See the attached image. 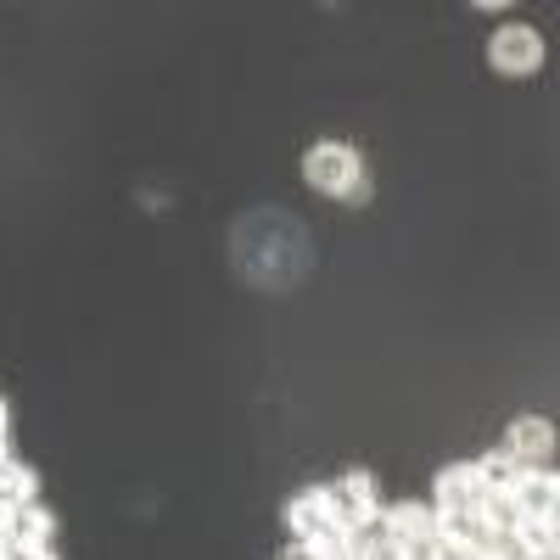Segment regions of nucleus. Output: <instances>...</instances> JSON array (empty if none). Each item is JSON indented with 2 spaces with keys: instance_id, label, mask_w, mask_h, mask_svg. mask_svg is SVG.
Segmentation results:
<instances>
[{
  "instance_id": "9d476101",
  "label": "nucleus",
  "mask_w": 560,
  "mask_h": 560,
  "mask_svg": "<svg viewBox=\"0 0 560 560\" xmlns=\"http://www.w3.org/2000/svg\"><path fill=\"white\" fill-rule=\"evenodd\" d=\"M18 504H34V471L12 459L7 471H0V510H18Z\"/></svg>"
},
{
  "instance_id": "20e7f679",
  "label": "nucleus",
  "mask_w": 560,
  "mask_h": 560,
  "mask_svg": "<svg viewBox=\"0 0 560 560\" xmlns=\"http://www.w3.org/2000/svg\"><path fill=\"white\" fill-rule=\"evenodd\" d=\"M488 499V488L477 482V465H448L438 471V516H477V504Z\"/></svg>"
},
{
  "instance_id": "4468645a",
  "label": "nucleus",
  "mask_w": 560,
  "mask_h": 560,
  "mask_svg": "<svg viewBox=\"0 0 560 560\" xmlns=\"http://www.w3.org/2000/svg\"><path fill=\"white\" fill-rule=\"evenodd\" d=\"M280 560H319V555H314L308 544H292V549H287V555H280Z\"/></svg>"
},
{
  "instance_id": "ddd939ff",
  "label": "nucleus",
  "mask_w": 560,
  "mask_h": 560,
  "mask_svg": "<svg viewBox=\"0 0 560 560\" xmlns=\"http://www.w3.org/2000/svg\"><path fill=\"white\" fill-rule=\"evenodd\" d=\"M12 560H57L51 549H12Z\"/></svg>"
},
{
  "instance_id": "f3484780",
  "label": "nucleus",
  "mask_w": 560,
  "mask_h": 560,
  "mask_svg": "<svg viewBox=\"0 0 560 560\" xmlns=\"http://www.w3.org/2000/svg\"><path fill=\"white\" fill-rule=\"evenodd\" d=\"M482 560H488V555H482Z\"/></svg>"
},
{
  "instance_id": "39448f33",
  "label": "nucleus",
  "mask_w": 560,
  "mask_h": 560,
  "mask_svg": "<svg viewBox=\"0 0 560 560\" xmlns=\"http://www.w3.org/2000/svg\"><path fill=\"white\" fill-rule=\"evenodd\" d=\"M376 527H382L387 538H398V544H432V538H438V510H432V504L404 499V504L382 510Z\"/></svg>"
},
{
  "instance_id": "0eeeda50",
  "label": "nucleus",
  "mask_w": 560,
  "mask_h": 560,
  "mask_svg": "<svg viewBox=\"0 0 560 560\" xmlns=\"http://www.w3.org/2000/svg\"><path fill=\"white\" fill-rule=\"evenodd\" d=\"M51 533H57V516L39 504H18L7 516V538L12 549H51Z\"/></svg>"
},
{
  "instance_id": "423d86ee",
  "label": "nucleus",
  "mask_w": 560,
  "mask_h": 560,
  "mask_svg": "<svg viewBox=\"0 0 560 560\" xmlns=\"http://www.w3.org/2000/svg\"><path fill=\"white\" fill-rule=\"evenodd\" d=\"M510 504H516L522 516H555L560 482L549 471H516V482H510Z\"/></svg>"
},
{
  "instance_id": "dca6fc26",
  "label": "nucleus",
  "mask_w": 560,
  "mask_h": 560,
  "mask_svg": "<svg viewBox=\"0 0 560 560\" xmlns=\"http://www.w3.org/2000/svg\"><path fill=\"white\" fill-rule=\"evenodd\" d=\"M0 438H7V398H0Z\"/></svg>"
},
{
  "instance_id": "f03ea898",
  "label": "nucleus",
  "mask_w": 560,
  "mask_h": 560,
  "mask_svg": "<svg viewBox=\"0 0 560 560\" xmlns=\"http://www.w3.org/2000/svg\"><path fill=\"white\" fill-rule=\"evenodd\" d=\"M376 516L382 510H376V482H370V471H348L325 488V522L364 533V527H376Z\"/></svg>"
},
{
  "instance_id": "2eb2a0df",
  "label": "nucleus",
  "mask_w": 560,
  "mask_h": 560,
  "mask_svg": "<svg viewBox=\"0 0 560 560\" xmlns=\"http://www.w3.org/2000/svg\"><path fill=\"white\" fill-rule=\"evenodd\" d=\"M7 465H12V454H7V438H0V471H7Z\"/></svg>"
},
{
  "instance_id": "f257e3e1",
  "label": "nucleus",
  "mask_w": 560,
  "mask_h": 560,
  "mask_svg": "<svg viewBox=\"0 0 560 560\" xmlns=\"http://www.w3.org/2000/svg\"><path fill=\"white\" fill-rule=\"evenodd\" d=\"M303 179L314 185V191L337 197V202H364L370 197V179H364V163L353 147H342V140H325V147H314L303 158Z\"/></svg>"
},
{
  "instance_id": "6e6552de",
  "label": "nucleus",
  "mask_w": 560,
  "mask_h": 560,
  "mask_svg": "<svg viewBox=\"0 0 560 560\" xmlns=\"http://www.w3.org/2000/svg\"><path fill=\"white\" fill-rule=\"evenodd\" d=\"M549 443H555L549 420H538V415H522L516 427H510V443H504V454L516 459V465H538V459L549 454Z\"/></svg>"
},
{
  "instance_id": "f8f14e48",
  "label": "nucleus",
  "mask_w": 560,
  "mask_h": 560,
  "mask_svg": "<svg viewBox=\"0 0 560 560\" xmlns=\"http://www.w3.org/2000/svg\"><path fill=\"white\" fill-rule=\"evenodd\" d=\"M516 471H522V465H516V459H510V454L499 448V454H488V459L477 465V482H482L488 493H510V482H516Z\"/></svg>"
},
{
  "instance_id": "1a4fd4ad",
  "label": "nucleus",
  "mask_w": 560,
  "mask_h": 560,
  "mask_svg": "<svg viewBox=\"0 0 560 560\" xmlns=\"http://www.w3.org/2000/svg\"><path fill=\"white\" fill-rule=\"evenodd\" d=\"M287 527H292V538H314L325 527V488H303L287 504Z\"/></svg>"
},
{
  "instance_id": "7ed1b4c3",
  "label": "nucleus",
  "mask_w": 560,
  "mask_h": 560,
  "mask_svg": "<svg viewBox=\"0 0 560 560\" xmlns=\"http://www.w3.org/2000/svg\"><path fill=\"white\" fill-rule=\"evenodd\" d=\"M488 62H493L499 73H510V79L538 73V68H544V39H538V28H527V23H504V28H493V39H488Z\"/></svg>"
},
{
  "instance_id": "9b49d317",
  "label": "nucleus",
  "mask_w": 560,
  "mask_h": 560,
  "mask_svg": "<svg viewBox=\"0 0 560 560\" xmlns=\"http://www.w3.org/2000/svg\"><path fill=\"white\" fill-rule=\"evenodd\" d=\"M516 538H522L538 560H555V516H522V522H516Z\"/></svg>"
}]
</instances>
